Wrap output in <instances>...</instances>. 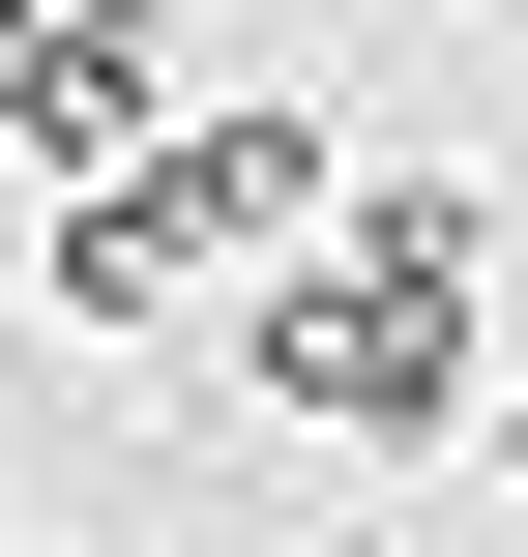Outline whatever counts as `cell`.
Returning <instances> with one entry per match:
<instances>
[{"instance_id": "6da1fadb", "label": "cell", "mask_w": 528, "mask_h": 557, "mask_svg": "<svg viewBox=\"0 0 528 557\" xmlns=\"http://www.w3.org/2000/svg\"><path fill=\"white\" fill-rule=\"evenodd\" d=\"M470 294H500V176H470V147H353V235H294V264L235 294V382H265L294 441L412 470V441L500 411V382H470Z\"/></svg>"}, {"instance_id": "7a4b0ae2", "label": "cell", "mask_w": 528, "mask_h": 557, "mask_svg": "<svg viewBox=\"0 0 528 557\" xmlns=\"http://www.w3.org/2000/svg\"><path fill=\"white\" fill-rule=\"evenodd\" d=\"M0 147H29V206H88V176H147V147H206L176 0H59V29H29V88H0Z\"/></svg>"}, {"instance_id": "3957f363", "label": "cell", "mask_w": 528, "mask_h": 557, "mask_svg": "<svg viewBox=\"0 0 528 557\" xmlns=\"http://www.w3.org/2000/svg\"><path fill=\"white\" fill-rule=\"evenodd\" d=\"M29 294H59V323H176V294H265V264H235V235H206V176L147 147V176L29 206Z\"/></svg>"}, {"instance_id": "277c9868", "label": "cell", "mask_w": 528, "mask_h": 557, "mask_svg": "<svg viewBox=\"0 0 528 557\" xmlns=\"http://www.w3.org/2000/svg\"><path fill=\"white\" fill-rule=\"evenodd\" d=\"M470 470H500V499H528V382H500V411H470Z\"/></svg>"}, {"instance_id": "5b68a950", "label": "cell", "mask_w": 528, "mask_h": 557, "mask_svg": "<svg viewBox=\"0 0 528 557\" xmlns=\"http://www.w3.org/2000/svg\"><path fill=\"white\" fill-rule=\"evenodd\" d=\"M29 29H59V0H0V88H29Z\"/></svg>"}]
</instances>
